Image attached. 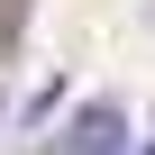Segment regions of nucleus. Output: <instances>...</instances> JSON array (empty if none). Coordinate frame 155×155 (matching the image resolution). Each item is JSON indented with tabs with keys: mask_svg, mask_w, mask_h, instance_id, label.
<instances>
[{
	"mask_svg": "<svg viewBox=\"0 0 155 155\" xmlns=\"http://www.w3.org/2000/svg\"><path fill=\"white\" fill-rule=\"evenodd\" d=\"M64 146H73V155H119V146H128L119 101H82V110H73V128H64Z\"/></svg>",
	"mask_w": 155,
	"mask_h": 155,
	"instance_id": "nucleus-1",
	"label": "nucleus"
},
{
	"mask_svg": "<svg viewBox=\"0 0 155 155\" xmlns=\"http://www.w3.org/2000/svg\"><path fill=\"white\" fill-rule=\"evenodd\" d=\"M18 37H28V0H0V64L18 55Z\"/></svg>",
	"mask_w": 155,
	"mask_h": 155,
	"instance_id": "nucleus-2",
	"label": "nucleus"
},
{
	"mask_svg": "<svg viewBox=\"0 0 155 155\" xmlns=\"http://www.w3.org/2000/svg\"><path fill=\"white\" fill-rule=\"evenodd\" d=\"M55 101H64V82H46V91H37L28 110H18V128H46V119H55Z\"/></svg>",
	"mask_w": 155,
	"mask_h": 155,
	"instance_id": "nucleus-3",
	"label": "nucleus"
},
{
	"mask_svg": "<svg viewBox=\"0 0 155 155\" xmlns=\"http://www.w3.org/2000/svg\"><path fill=\"white\" fill-rule=\"evenodd\" d=\"M0 119H9V101H0Z\"/></svg>",
	"mask_w": 155,
	"mask_h": 155,
	"instance_id": "nucleus-4",
	"label": "nucleus"
},
{
	"mask_svg": "<svg viewBox=\"0 0 155 155\" xmlns=\"http://www.w3.org/2000/svg\"><path fill=\"white\" fill-rule=\"evenodd\" d=\"M146 155H155V146H146Z\"/></svg>",
	"mask_w": 155,
	"mask_h": 155,
	"instance_id": "nucleus-5",
	"label": "nucleus"
}]
</instances>
